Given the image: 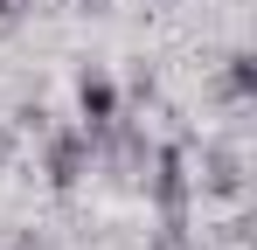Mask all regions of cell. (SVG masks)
Listing matches in <instances>:
<instances>
[{"instance_id":"obj_3","label":"cell","mask_w":257,"mask_h":250,"mask_svg":"<svg viewBox=\"0 0 257 250\" xmlns=\"http://www.w3.org/2000/svg\"><path fill=\"white\" fill-rule=\"evenodd\" d=\"M202 195H243V160H236V146H209L202 153Z\"/></svg>"},{"instance_id":"obj_1","label":"cell","mask_w":257,"mask_h":250,"mask_svg":"<svg viewBox=\"0 0 257 250\" xmlns=\"http://www.w3.org/2000/svg\"><path fill=\"white\" fill-rule=\"evenodd\" d=\"M84 167H90V132H84V125L42 132V174H49V188H56V195H70V188L84 181Z\"/></svg>"},{"instance_id":"obj_5","label":"cell","mask_w":257,"mask_h":250,"mask_svg":"<svg viewBox=\"0 0 257 250\" xmlns=\"http://www.w3.org/2000/svg\"><path fill=\"white\" fill-rule=\"evenodd\" d=\"M222 90H229L236 104H243V97H257V63H250V56H243V49L229 56V70H222Z\"/></svg>"},{"instance_id":"obj_2","label":"cell","mask_w":257,"mask_h":250,"mask_svg":"<svg viewBox=\"0 0 257 250\" xmlns=\"http://www.w3.org/2000/svg\"><path fill=\"white\" fill-rule=\"evenodd\" d=\"M146 195H153V208H160V215H188V195H195V174H188V146H160V153H153Z\"/></svg>"},{"instance_id":"obj_9","label":"cell","mask_w":257,"mask_h":250,"mask_svg":"<svg viewBox=\"0 0 257 250\" xmlns=\"http://www.w3.org/2000/svg\"><path fill=\"white\" fill-rule=\"evenodd\" d=\"M167 7H174V0H167Z\"/></svg>"},{"instance_id":"obj_4","label":"cell","mask_w":257,"mask_h":250,"mask_svg":"<svg viewBox=\"0 0 257 250\" xmlns=\"http://www.w3.org/2000/svg\"><path fill=\"white\" fill-rule=\"evenodd\" d=\"M77 111H84V132H97L104 118H118V90H111V77H84V83H77Z\"/></svg>"},{"instance_id":"obj_6","label":"cell","mask_w":257,"mask_h":250,"mask_svg":"<svg viewBox=\"0 0 257 250\" xmlns=\"http://www.w3.org/2000/svg\"><path fill=\"white\" fill-rule=\"evenodd\" d=\"M146 250H195V236H188L181 215H160V229H153V243H146Z\"/></svg>"},{"instance_id":"obj_8","label":"cell","mask_w":257,"mask_h":250,"mask_svg":"<svg viewBox=\"0 0 257 250\" xmlns=\"http://www.w3.org/2000/svg\"><path fill=\"white\" fill-rule=\"evenodd\" d=\"M84 7H104V0H84Z\"/></svg>"},{"instance_id":"obj_7","label":"cell","mask_w":257,"mask_h":250,"mask_svg":"<svg viewBox=\"0 0 257 250\" xmlns=\"http://www.w3.org/2000/svg\"><path fill=\"white\" fill-rule=\"evenodd\" d=\"M14 160V132H7V125H0V167Z\"/></svg>"}]
</instances>
